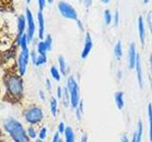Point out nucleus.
Here are the masks:
<instances>
[{"mask_svg": "<svg viewBox=\"0 0 152 142\" xmlns=\"http://www.w3.org/2000/svg\"><path fill=\"white\" fill-rule=\"evenodd\" d=\"M3 127L14 142H28L27 132L22 124L13 117H8L3 122Z\"/></svg>", "mask_w": 152, "mask_h": 142, "instance_id": "1", "label": "nucleus"}, {"mask_svg": "<svg viewBox=\"0 0 152 142\" xmlns=\"http://www.w3.org/2000/svg\"><path fill=\"white\" fill-rule=\"evenodd\" d=\"M66 88H68L70 96V105L73 109H76L80 103V92L79 85L73 77H69L66 82Z\"/></svg>", "mask_w": 152, "mask_h": 142, "instance_id": "2", "label": "nucleus"}, {"mask_svg": "<svg viewBox=\"0 0 152 142\" xmlns=\"http://www.w3.org/2000/svg\"><path fill=\"white\" fill-rule=\"evenodd\" d=\"M57 8H58V11L63 17L69 19V20H74V21L78 20L77 12H76V9L69 3L66 1H60L58 2Z\"/></svg>", "mask_w": 152, "mask_h": 142, "instance_id": "3", "label": "nucleus"}, {"mask_svg": "<svg viewBox=\"0 0 152 142\" xmlns=\"http://www.w3.org/2000/svg\"><path fill=\"white\" fill-rule=\"evenodd\" d=\"M24 117H25L27 122L31 123V124H36V123L40 122L43 120L44 114H43V111L40 107L32 106L25 112Z\"/></svg>", "mask_w": 152, "mask_h": 142, "instance_id": "4", "label": "nucleus"}, {"mask_svg": "<svg viewBox=\"0 0 152 142\" xmlns=\"http://www.w3.org/2000/svg\"><path fill=\"white\" fill-rule=\"evenodd\" d=\"M7 86L9 91L13 96H21V94L23 93V82L21 78L18 77V76H12V77H10L7 80Z\"/></svg>", "mask_w": 152, "mask_h": 142, "instance_id": "5", "label": "nucleus"}, {"mask_svg": "<svg viewBox=\"0 0 152 142\" xmlns=\"http://www.w3.org/2000/svg\"><path fill=\"white\" fill-rule=\"evenodd\" d=\"M30 58H31V52L28 47L22 49L21 53L18 57V68H19V73H20L21 76H23L26 73L27 65L28 61H30Z\"/></svg>", "mask_w": 152, "mask_h": 142, "instance_id": "6", "label": "nucleus"}, {"mask_svg": "<svg viewBox=\"0 0 152 142\" xmlns=\"http://www.w3.org/2000/svg\"><path fill=\"white\" fill-rule=\"evenodd\" d=\"M26 18H27V24H28V31H27V37L28 43H31L33 39V35L35 32V24L34 19H33L32 12L30 9H26Z\"/></svg>", "mask_w": 152, "mask_h": 142, "instance_id": "7", "label": "nucleus"}, {"mask_svg": "<svg viewBox=\"0 0 152 142\" xmlns=\"http://www.w3.org/2000/svg\"><path fill=\"white\" fill-rule=\"evenodd\" d=\"M92 46H93V42L91 39V36H90V33L88 31V32H86L84 47H83L82 52H81V58H82L83 60L88 58V56L89 55L90 51H91V49H92Z\"/></svg>", "mask_w": 152, "mask_h": 142, "instance_id": "8", "label": "nucleus"}, {"mask_svg": "<svg viewBox=\"0 0 152 142\" xmlns=\"http://www.w3.org/2000/svg\"><path fill=\"white\" fill-rule=\"evenodd\" d=\"M137 49H136V45L134 43H131L128 49V53H127V63H128V67L129 69H134L136 65V60H137Z\"/></svg>", "mask_w": 152, "mask_h": 142, "instance_id": "9", "label": "nucleus"}, {"mask_svg": "<svg viewBox=\"0 0 152 142\" xmlns=\"http://www.w3.org/2000/svg\"><path fill=\"white\" fill-rule=\"evenodd\" d=\"M136 72H137V80H138V84H139L140 88H142L144 86V74H142V62H141V56L138 53L137 55V60H136Z\"/></svg>", "mask_w": 152, "mask_h": 142, "instance_id": "10", "label": "nucleus"}, {"mask_svg": "<svg viewBox=\"0 0 152 142\" xmlns=\"http://www.w3.org/2000/svg\"><path fill=\"white\" fill-rule=\"evenodd\" d=\"M37 21H38V37L39 39H43L45 35V19L43 15V12H38L37 13Z\"/></svg>", "mask_w": 152, "mask_h": 142, "instance_id": "11", "label": "nucleus"}, {"mask_svg": "<svg viewBox=\"0 0 152 142\" xmlns=\"http://www.w3.org/2000/svg\"><path fill=\"white\" fill-rule=\"evenodd\" d=\"M138 33H139L141 44L142 46H144L145 42V22L144 19H142V16H139V18H138Z\"/></svg>", "mask_w": 152, "mask_h": 142, "instance_id": "12", "label": "nucleus"}, {"mask_svg": "<svg viewBox=\"0 0 152 142\" xmlns=\"http://www.w3.org/2000/svg\"><path fill=\"white\" fill-rule=\"evenodd\" d=\"M27 24V18L24 15H19L17 18V38L24 34Z\"/></svg>", "mask_w": 152, "mask_h": 142, "instance_id": "13", "label": "nucleus"}, {"mask_svg": "<svg viewBox=\"0 0 152 142\" xmlns=\"http://www.w3.org/2000/svg\"><path fill=\"white\" fill-rule=\"evenodd\" d=\"M114 101L119 110H122L125 107V99H124V93L122 91H118L114 94Z\"/></svg>", "mask_w": 152, "mask_h": 142, "instance_id": "14", "label": "nucleus"}, {"mask_svg": "<svg viewBox=\"0 0 152 142\" xmlns=\"http://www.w3.org/2000/svg\"><path fill=\"white\" fill-rule=\"evenodd\" d=\"M58 63H59V66H60V72L61 74H63L64 76H66L68 74V71H69V67H68V64H66L65 58L62 55H60L58 57Z\"/></svg>", "mask_w": 152, "mask_h": 142, "instance_id": "15", "label": "nucleus"}, {"mask_svg": "<svg viewBox=\"0 0 152 142\" xmlns=\"http://www.w3.org/2000/svg\"><path fill=\"white\" fill-rule=\"evenodd\" d=\"M64 135H65L66 142H75V135H74V132L71 127H69V126L66 127Z\"/></svg>", "mask_w": 152, "mask_h": 142, "instance_id": "16", "label": "nucleus"}, {"mask_svg": "<svg viewBox=\"0 0 152 142\" xmlns=\"http://www.w3.org/2000/svg\"><path fill=\"white\" fill-rule=\"evenodd\" d=\"M114 55H115L116 59L120 61L123 56V47H122V43L121 41H118L115 46H114Z\"/></svg>", "mask_w": 152, "mask_h": 142, "instance_id": "17", "label": "nucleus"}, {"mask_svg": "<svg viewBox=\"0 0 152 142\" xmlns=\"http://www.w3.org/2000/svg\"><path fill=\"white\" fill-rule=\"evenodd\" d=\"M62 101L65 107H69L70 105V96L69 92L66 87L63 88V95H62Z\"/></svg>", "mask_w": 152, "mask_h": 142, "instance_id": "18", "label": "nucleus"}, {"mask_svg": "<svg viewBox=\"0 0 152 142\" xmlns=\"http://www.w3.org/2000/svg\"><path fill=\"white\" fill-rule=\"evenodd\" d=\"M147 117L149 122V139L152 142V104L149 103L147 107Z\"/></svg>", "mask_w": 152, "mask_h": 142, "instance_id": "19", "label": "nucleus"}, {"mask_svg": "<svg viewBox=\"0 0 152 142\" xmlns=\"http://www.w3.org/2000/svg\"><path fill=\"white\" fill-rule=\"evenodd\" d=\"M49 51L48 49V46L45 44L44 41H40L39 43L37 44V52L39 53L40 55H47V52Z\"/></svg>", "mask_w": 152, "mask_h": 142, "instance_id": "20", "label": "nucleus"}, {"mask_svg": "<svg viewBox=\"0 0 152 142\" xmlns=\"http://www.w3.org/2000/svg\"><path fill=\"white\" fill-rule=\"evenodd\" d=\"M50 75L53 80H55L56 82H60L61 80V72L57 69L54 65H52L50 69Z\"/></svg>", "mask_w": 152, "mask_h": 142, "instance_id": "21", "label": "nucleus"}, {"mask_svg": "<svg viewBox=\"0 0 152 142\" xmlns=\"http://www.w3.org/2000/svg\"><path fill=\"white\" fill-rule=\"evenodd\" d=\"M142 132H144V126H142V120H140L139 122H138L137 131H136V133H135L137 142H141L142 137Z\"/></svg>", "mask_w": 152, "mask_h": 142, "instance_id": "22", "label": "nucleus"}, {"mask_svg": "<svg viewBox=\"0 0 152 142\" xmlns=\"http://www.w3.org/2000/svg\"><path fill=\"white\" fill-rule=\"evenodd\" d=\"M57 106H58V104H57V99L54 97H52L50 101V107L51 115L53 117H55L57 114Z\"/></svg>", "mask_w": 152, "mask_h": 142, "instance_id": "23", "label": "nucleus"}, {"mask_svg": "<svg viewBox=\"0 0 152 142\" xmlns=\"http://www.w3.org/2000/svg\"><path fill=\"white\" fill-rule=\"evenodd\" d=\"M47 63V55H37L36 57V60L34 62V64L39 66L42 64H45Z\"/></svg>", "mask_w": 152, "mask_h": 142, "instance_id": "24", "label": "nucleus"}, {"mask_svg": "<svg viewBox=\"0 0 152 142\" xmlns=\"http://www.w3.org/2000/svg\"><path fill=\"white\" fill-rule=\"evenodd\" d=\"M104 22H106L107 25H110L111 22H112V15L110 13V11L109 9H106L104 13Z\"/></svg>", "mask_w": 152, "mask_h": 142, "instance_id": "25", "label": "nucleus"}, {"mask_svg": "<svg viewBox=\"0 0 152 142\" xmlns=\"http://www.w3.org/2000/svg\"><path fill=\"white\" fill-rule=\"evenodd\" d=\"M27 135L28 136L30 137V138H35L37 134H36V132L34 130V128L33 127H28V130H27Z\"/></svg>", "mask_w": 152, "mask_h": 142, "instance_id": "26", "label": "nucleus"}, {"mask_svg": "<svg viewBox=\"0 0 152 142\" xmlns=\"http://www.w3.org/2000/svg\"><path fill=\"white\" fill-rule=\"evenodd\" d=\"M47 133H48V130L46 127H43L42 129L40 130L39 134H38V136H39V139H45L47 137Z\"/></svg>", "mask_w": 152, "mask_h": 142, "instance_id": "27", "label": "nucleus"}, {"mask_svg": "<svg viewBox=\"0 0 152 142\" xmlns=\"http://www.w3.org/2000/svg\"><path fill=\"white\" fill-rule=\"evenodd\" d=\"M45 44L47 45V46H48V49L49 50H50L51 49V47H52V38H51V36L50 35H48L47 37H46V39H45Z\"/></svg>", "mask_w": 152, "mask_h": 142, "instance_id": "28", "label": "nucleus"}, {"mask_svg": "<svg viewBox=\"0 0 152 142\" xmlns=\"http://www.w3.org/2000/svg\"><path fill=\"white\" fill-rule=\"evenodd\" d=\"M66 129V127L65 125V123L64 122H60L59 125H58V133H59V134H61V135L65 134Z\"/></svg>", "mask_w": 152, "mask_h": 142, "instance_id": "29", "label": "nucleus"}, {"mask_svg": "<svg viewBox=\"0 0 152 142\" xmlns=\"http://www.w3.org/2000/svg\"><path fill=\"white\" fill-rule=\"evenodd\" d=\"M147 24H148V28L150 31L152 32V9L147 14Z\"/></svg>", "mask_w": 152, "mask_h": 142, "instance_id": "30", "label": "nucleus"}, {"mask_svg": "<svg viewBox=\"0 0 152 142\" xmlns=\"http://www.w3.org/2000/svg\"><path fill=\"white\" fill-rule=\"evenodd\" d=\"M38 7H39V11L43 12L46 7V0H38Z\"/></svg>", "mask_w": 152, "mask_h": 142, "instance_id": "31", "label": "nucleus"}, {"mask_svg": "<svg viewBox=\"0 0 152 142\" xmlns=\"http://www.w3.org/2000/svg\"><path fill=\"white\" fill-rule=\"evenodd\" d=\"M80 1L84 4V6L86 8H89L92 4V0H80Z\"/></svg>", "mask_w": 152, "mask_h": 142, "instance_id": "32", "label": "nucleus"}, {"mask_svg": "<svg viewBox=\"0 0 152 142\" xmlns=\"http://www.w3.org/2000/svg\"><path fill=\"white\" fill-rule=\"evenodd\" d=\"M61 138H60V134L58 132L55 133L53 137H52V142H60Z\"/></svg>", "mask_w": 152, "mask_h": 142, "instance_id": "33", "label": "nucleus"}, {"mask_svg": "<svg viewBox=\"0 0 152 142\" xmlns=\"http://www.w3.org/2000/svg\"><path fill=\"white\" fill-rule=\"evenodd\" d=\"M114 24L117 26L118 25V23H119V12H118V11H116L115 12V14H114Z\"/></svg>", "mask_w": 152, "mask_h": 142, "instance_id": "34", "label": "nucleus"}, {"mask_svg": "<svg viewBox=\"0 0 152 142\" xmlns=\"http://www.w3.org/2000/svg\"><path fill=\"white\" fill-rule=\"evenodd\" d=\"M62 95H63V88L58 86V88H57V97L59 99H62Z\"/></svg>", "mask_w": 152, "mask_h": 142, "instance_id": "35", "label": "nucleus"}, {"mask_svg": "<svg viewBox=\"0 0 152 142\" xmlns=\"http://www.w3.org/2000/svg\"><path fill=\"white\" fill-rule=\"evenodd\" d=\"M36 57H37V55H36V53H35V51H31V61H32V63L34 64V62H35V60H36Z\"/></svg>", "mask_w": 152, "mask_h": 142, "instance_id": "36", "label": "nucleus"}, {"mask_svg": "<svg viewBox=\"0 0 152 142\" xmlns=\"http://www.w3.org/2000/svg\"><path fill=\"white\" fill-rule=\"evenodd\" d=\"M121 142H130V141H129V139H128V137H127L126 135H122V137H121Z\"/></svg>", "mask_w": 152, "mask_h": 142, "instance_id": "37", "label": "nucleus"}, {"mask_svg": "<svg viewBox=\"0 0 152 142\" xmlns=\"http://www.w3.org/2000/svg\"><path fill=\"white\" fill-rule=\"evenodd\" d=\"M46 86L48 88V90H50L51 89V83L50 80H46Z\"/></svg>", "mask_w": 152, "mask_h": 142, "instance_id": "38", "label": "nucleus"}, {"mask_svg": "<svg viewBox=\"0 0 152 142\" xmlns=\"http://www.w3.org/2000/svg\"><path fill=\"white\" fill-rule=\"evenodd\" d=\"M76 22H77V25L79 26V28H80V30H84V27H83V25H82V23H81V21H80V20H77Z\"/></svg>", "mask_w": 152, "mask_h": 142, "instance_id": "39", "label": "nucleus"}, {"mask_svg": "<svg viewBox=\"0 0 152 142\" xmlns=\"http://www.w3.org/2000/svg\"><path fill=\"white\" fill-rule=\"evenodd\" d=\"M88 141V136L87 135H83L82 138H81V142H87Z\"/></svg>", "mask_w": 152, "mask_h": 142, "instance_id": "40", "label": "nucleus"}, {"mask_svg": "<svg viewBox=\"0 0 152 142\" xmlns=\"http://www.w3.org/2000/svg\"><path fill=\"white\" fill-rule=\"evenodd\" d=\"M39 96H40V99L42 101H45V95H44V92L43 91H39Z\"/></svg>", "mask_w": 152, "mask_h": 142, "instance_id": "41", "label": "nucleus"}, {"mask_svg": "<svg viewBox=\"0 0 152 142\" xmlns=\"http://www.w3.org/2000/svg\"><path fill=\"white\" fill-rule=\"evenodd\" d=\"M130 142H137V140H136V135H135V133H134V135H133V136H132V138H131V141Z\"/></svg>", "mask_w": 152, "mask_h": 142, "instance_id": "42", "label": "nucleus"}, {"mask_svg": "<svg viewBox=\"0 0 152 142\" xmlns=\"http://www.w3.org/2000/svg\"><path fill=\"white\" fill-rule=\"evenodd\" d=\"M101 1H102L103 3H104V4H107L109 1H110V0H101Z\"/></svg>", "mask_w": 152, "mask_h": 142, "instance_id": "43", "label": "nucleus"}, {"mask_svg": "<svg viewBox=\"0 0 152 142\" xmlns=\"http://www.w3.org/2000/svg\"><path fill=\"white\" fill-rule=\"evenodd\" d=\"M150 65H151V70H152V54L150 55Z\"/></svg>", "mask_w": 152, "mask_h": 142, "instance_id": "44", "label": "nucleus"}, {"mask_svg": "<svg viewBox=\"0 0 152 142\" xmlns=\"http://www.w3.org/2000/svg\"><path fill=\"white\" fill-rule=\"evenodd\" d=\"M47 1L49 2L50 4H52V3H53V1H54V0H47Z\"/></svg>", "mask_w": 152, "mask_h": 142, "instance_id": "45", "label": "nucleus"}, {"mask_svg": "<svg viewBox=\"0 0 152 142\" xmlns=\"http://www.w3.org/2000/svg\"><path fill=\"white\" fill-rule=\"evenodd\" d=\"M149 1H150V0H144V3H145V4H146V3H148Z\"/></svg>", "mask_w": 152, "mask_h": 142, "instance_id": "46", "label": "nucleus"}, {"mask_svg": "<svg viewBox=\"0 0 152 142\" xmlns=\"http://www.w3.org/2000/svg\"><path fill=\"white\" fill-rule=\"evenodd\" d=\"M35 142H43V141H42V139H37Z\"/></svg>", "mask_w": 152, "mask_h": 142, "instance_id": "47", "label": "nucleus"}, {"mask_svg": "<svg viewBox=\"0 0 152 142\" xmlns=\"http://www.w3.org/2000/svg\"><path fill=\"white\" fill-rule=\"evenodd\" d=\"M26 1H27V3H31V0H26Z\"/></svg>", "mask_w": 152, "mask_h": 142, "instance_id": "48", "label": "nucleus"}, {"mask_svg": "<svg viewBox=\"0 0 152 142\" xmlns=\"http://www.w3.org/2000/svg\"><path fill=\"white\" fill-rule=\"evenodd\" d=\"M60 142H63V140H62V139H61V140H60Z\"/></svg>", "mask_w": 152, "mask_h": 142, "instance_id": "49", "label": "nucleus"}, {"mask_svg": "<svg viewBox=\"0 0 152 142\" xmlns=\"http://www.w3.org/2000/svg\"><path fill=\"white\" fill-rule=\"evenodd\" d=\"M151 43H152V39H151Z\"/></svg>", "mask_w": 152, "mask_h": 142, "instance_id": "50", "label": "nucleus"}]
</instances>
